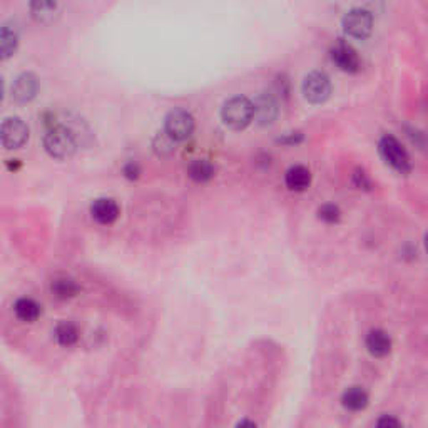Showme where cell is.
<instances>
[{"instance_id": "22", "label": "cell", "mask_w": 428, "mask_h": 428, "mask_svg": "<svg viewBox=\"0 0 428 428\" xmlns=\"http://www.w3.org/2000/svg\"><path fill=\"white\" fill-rule=\"evenodd\" d=\"M318 218L328 225H337L341 219V211L337 204H323L318 210Z\"/></svg>"}, {"instance_id": "14", "label": "cell", "mask_w": 428, "mask_h": 428, "mask_svg": "<svg viewBox=\"0 0 428 428\" xmlns=\"http://www.w3.org/2000/svg\"><path fill=\"white\" fill-rule=\"evenodd\" d=\"M284 183H286V188L290 189V191H296V192L306 191L311 184L310 169L300 164L291 166V168L286 171V174H284Z\"/></svg>"}, {"instance_id": "15", "label": "cell", "mask_w": 428, "mask_h": 428, "mask_svg": "<svg viewBox=\"0 0 428 428\" xmlns=\"http://www.w3.org/2000/svg\"><path fill=\"white\" fill-rule=\"evenodd\" d=\"M368 393L361 387H350L341 395V405L350 412H361L368 407Z\"/></svg>"}, {"instance_id": "24", "label": "cell", "mask_w": 428, "mask_h": 428, "mask_svg": "<svg viewBox=\"0 0 428 428\" xmlns=\"http://www.w3.org/2000/svg\"><path fill=\"white\" fill-rule=\"evenodd\" d=\"M122 172H124V176L127 177V179H137L139 174H141V168L136 163H127L124 168H122Z\"/></svg>"}, {"instance_id": "18", "label": "cell", "mask_w": 428, "mask_h": 428, "mask_svg": "<svg viewBox=\"0 0 428 428\" xmlns=\"http://www.w3.org/2000/svg\"><path fill=\"white\" fill-rule=\"evenodd\" d=\"M19 45V32L12 25H3L0 30V57L2 60H7L12 57Z\"/></svg>"}, {"instance_id": "2", "label": "cell", "mask_w": 428, "mask_h": 428, "mask_svg": "<svg viewBox=\"0 0 428 428\" xmlns=\"http://www.w3.org/2000/svg\"><path fill=\"white\" fill-rule=\"evenodd\" d=\"M221 119L229 129H245L254 119V104L245 95H234L223 106Z\"/></svg>"}, {"instance_id": "11", "label": "cell", "mask_w": 428, "mask_h": 428, "mask_svg": "<svg viewBox=\"0 0 428 428\" xmlns=\"http://www.w3.org/2000/svg\"><path fill=\"white\" fill-rule=\"evenodd\" d=\"M254 121L260 126H269L278 117V102L271 94H260L254 99Z\"/></svg>"}, {"instance_id": "3", "label": "cell", "mask_w": 428, "mask_h": 428, "mask_svg": "<svg viewBox=\"0 0 428 428\" xmlns=\"http://www.w3.org/2000/svg\"><path fill=\"white\" fill-rule=\"evenodd\" d=\"M378 151H380V156L383 157L385 163L395 169L396 172H400V174H408L412 171L410 156H408L407 149L403 148L402 142L396 137L390 136V134L381 137L380 144H378Z\"/></svg>"}, {"instance_id": "7", "label": "cell", "mask_w": 428, "mask_h": 428, "mask_svg": "<svg viewBox=\"0 0 428 428\" xmlns=\"http://www.w3.org/2000/svg\"><path fill=\"white\" fill-rule=\"evenodd\" d=\"M0 139L5 149H21L29 141V127L19 117L5 119L0 127Z\"/></svg>"}, {"instance_id": "27", "label": "cell", "mask_w": 428, "mask_h": 428, "mask_svg": "<svg viewBox=\"0 0 428 428\" xmlns=\"http://www.w3.org/2000/svg\"><path fill=\"white\" fill-rule=\"evenodd\" d=\"M425 249H427V253H428V231H427V234H425Z\"/></svg>"}, {"instance_id": "1", "label": "cell", "mask_w": 428, "mask_h": 428, "mask_svg": "<svg viewBox=\"0 0 428 428\" xmlns=\"http://www.w3.org/2000/svg\"><path fill=\"white\" fill-rule=\"evenodd\" d=\"M45 133L42 137L44 149L54 159H69L72 157L79 148V142L71 129L64 124L60 119L51 114V117H45L44 121Z\"/></svg>"}, {"instance_id": "13", "label": "cell", "mask_w": 428, "mask_h": 428, "mask_svg": "<svg viewBox=\"0 0 428 428\" xmlns=\"http://www.w3.org/2000/svg\"><path fill=\"white\" fill-rule=\"evenodd\" d=\"M366 350L372 357L383 358L392 352V338L388 337L387 331L383 330H372L366 337Z\"/></svg>"}, {"instance_id": "12", "label": "cell", "mask_w": 428, "mask_h": 428, "mask_svg": "<svg viewBox=\"0 0 428 428\" xmlns=\"http://www.w3.org/2000/svg\"><path fill=\"white\" fill-rule=\"evenodd\" d=\"M29 9L34 21L38 24L49 25L56 21L59 0H30Z\"/></svg>"}, {"instance_id": "25", "label": "cell", "mask_w": 428, "mask_h": 428, "mask_svg": "<svg viewBox=\"0 0 428 428\" xmlns=\"http://www.w3.org/2000/svg\"><path fill=\"white\" fill-rule=\"evenodd\" d=\"M353 179H354V184H357V186L360 188V189H370V186H372V183H370L368 177H366L365 172L360 171V169H358V171L354 172Z\"/></svg>"}, {"instance_id": "21", "label": "cell", "mask_w": 428, "mask_h": 428, "mask_svg": "<svg viewBox=\"0 0 428 428\" xmlns=\"http://www.w3.org/2000/svg\"><path fill=\"white\" fill-rule=\"evenodd\" d=\"M174 139L169 136L168 133H159L156 137H154L153 148L159 156H169L172 151H174Z\"/></svg>"}, {"instance_id": "16", "label": "cell", "mask_w": 428, "mask_h": 428, "mask_svg": "<svg viewBox=\"0 0 428 428\" xmlns=\"http://www.w3.org/2000/svg\"><path fill=\"white\" fill-rule=\"evenodd\" d=\"M14 311H15V316H17L21 322L34 323L38 318V316H41L42 308H41V304L36 302V300L19 298L14 304Z\"/></svg>"}, {"instance_id": "8", "label": "cell", "mask_w": 428, "mask_h": 428, "mask_svg": "<svg viewBox=\"0 0 428 428\" xmlns=\"http://www.w3.org/2000/svg\"><path fill=\"white\" fill-rule=\"evenodd\" d=\"M331 60L340 71L348 72V74H354L361 67L358 52L346 42H338V44L333 45V49H331Z\"/></svg>"}, {"instance_id": "4", "label": "cell", "mask_w": 428, "mask_h": 428, "mask_svg": "<svg viewBox=\"0 0 428 428\" xmlns=\"http://www.w3.org/2000/svg\"><path fill=\"white\" fill-rule=\"evenodd\" d=\"M194 117L186 109H172L164 119V131L176 142H183L194 133Z\"/></svg>"}, {"instance_id": "20", "label": "cell", "mask_w": 428, "mask_h": 428, "mask_svg": "<svg viewBox=\"0 0 428 428\" xmlns=\"http://www.w3.org/2000/svg\"><path fill=\"white\" fill-rule=\"evenodd\" d=\"M188 176L196 183H207L214 177V166L206 159H196L188 166Z\"/></svg>"}, {"instance_id": "5", "label": "cell", "mask_w": 428, "mask_h": 428, "mask_svg": "<svg viewBox=\"0 0 428 428\" xmlns=\"http://www.w3.org/2000/svg\"><path fill=\"white\" fill-rule=\"evenodd\" d=\"M303 95L310 104H323L331 95V80L325 72L313 71L303 80Z\"/></svg>"}, {"instance_id": "26", "label": "cell", "mask_w": 428, "mask_h": 428, "mask_svg": "<svg viewBox=\"0 0 428 428\" xmlns=\"http://www.w3.org/2000/svg\"><path fill=\"white\" fill-rule=\"evenodd\" d=\"M378 427H400V422L393 416H381L376 422Z\"/></svg>"}, {"instance_id": "10", "label": "cell", "mask_w": 428, "mask_h": 428, "mask_svg": "<svg viewBox=\"0 0 428 428\" xmlns=\"http://www.w3.org/2000/svg\"><path fill=\"white\" fill-rule=\"evenodd\" d=\"M119 214H121V211H119L117 203L111 198H99L91 204V216L99 225H113V223L117 221Z\"/></svg>"}, {"instance_id": "17", "label": "cell", "mask_w": 428, "mask_h": 428, "mask_svg": "<svg viewBox=\"0 0 428 428\" xmlns=\"http://www.w3.org/2000/svg\"><path fill=\"white\" fill-rule=\"evenodd\" d=\"M51 291L57 300H63V302H65V300H71V298H74V296L79 295L80 288H79V284H77L76 281L72 280V278L60 276V278H56V280L52 281Z\"/></svg>"}, {"instance_id": "19", "label": "cell", "mask_w": 428, "mask_h": 428, "mask_svg": "<svg viewBox=\"0 0 428 428\" xmlns=\"http://www.w3.org/2000/svg\"><path fill=\"white\" fill-rule=\"evenodd\" d=\"M54 338H56V341L59 343L60 346L69 348V346H74L77 340H79V330H77L74 323L60 322L59 325L56 326V330H54Z\"/></svg>"}, {"instance_id": "9", "label": "cell", "mask_w": 428, "mask_h": 428, "mask_svg": "<svg viewBox=\"0 0 428 428\" xmlns=\"http://www.w3.org/2000/svg\"><path fill=\"white\" fill-rule=\"evenodd\" d=\"M38 92V79L32 72H24L14 80L12 99L19 104H27L32 101Z\"/></svg>"}, {"instance_id": "6", "label": "cell", "mask_w": 428, "mask_h": 428, "mask_svg": "<svg viewBox=\"0 0 428 428\" xmlns=\"http://www.w3.org/2000/svg\"><path fill=\"white\" fill-rule=\"evenodd\" d=\"M343 30L353 38H368L373 32V15L365 9H353L343 19Z\"/></svg>"}, {"instance_id": "23", "label": "cell", "mask_w": 428, "mask_h": 428, "mask_svg": "<svg viewBox=\"0 0 428 428\" xmlns=\"http://www.w3.org/2000/svg\"><path fill=\"white\" fill-rule=\"evenodd\" d=\"M302 141H303L302 133H290V134H286L284 137L278 139V142H281V144H284V146H296V144H300Z\"/></svg>"}]
</instances>
